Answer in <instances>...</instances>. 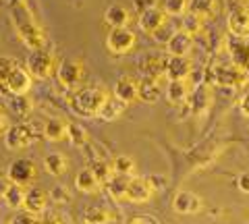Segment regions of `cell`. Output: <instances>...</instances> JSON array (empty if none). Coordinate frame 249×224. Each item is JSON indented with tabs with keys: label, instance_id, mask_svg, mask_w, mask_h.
<instances>
[{
	"label": "cell",
	"instance_id": "39",
	"mask_svg": "<svg viewBox=\"0 0 249 224\" xmlns=\"http://www.w3.org/2000/svg\"><path fill=\"white\" fill-rule=\"evenodd\" d=\"M145 181L147 185L152 187V191H162L166 187V176H162V174H150V176H145Z\"/></svg>",
	"mask_w": 249,
	"mask_h": 224
},
{
	"label": "cell",
	"instance_id": "44",
	"mask_svg": "<svg viewBox=\"0 0 249 224\" xmlns=\"http://www.w3.org/2000/svg\"><path fill=\"white\" fill-rule=\"evenodd\" d=\"M127 224H160L156 218L152 216H133V218H129Z\"/></svg>",
	"mask_w": 249,
	"mask_h": 224
},
{
	"label": "cell",
	"instance_id": "35",
	"mask_svg": "<svg viewBox=\"0 0 249 224\" xmlns=\"http://www.w3.org/2000/svg\"><path fill=\"white\" fill-rule=\"evenodd\" d=\"M162 11L166 13V17H183L189 11V0H166Z\"/></svg>",
	"mask_w": 249,
	"mask_h": 224
},
{
	"label": "cell",
	"instance_id": "26",
	"mask_svg": "<svg viewBox=\"0 0 249 224\" xmlns=\"http://www.w3.org/2000/svg\"><path fill=\"white\" fill-rule=\"evenodd\" d=\"M75 187L81 193H88V195H93L102 189V183L96 179V174L91 172V168H83V171L77 172L75 176Z\"/></svg>",
	"mask_w": 249,
	"mask_h": 224
},
{
	"label": "cell",
	"instance_id": "47",
	"mask_svg": "<svg viewBox=\"0 0 249 224\" xmlns=\"http://www.w3.org/2000/svg\"><path fill=\"white\" fill-rule=\"evenodd\" d=\"M40 224H62L56 216H50V218H44V220H40Z\"/></svg>",
	"mask_w": 249,
	"mask_h": 224
},
{
	"label": "cell",
	"instance_id": "37",
	"mask_svg": "<svg viewBox=\"0 0 249 224\" xmlns=\"http://www.w3.org/2000/svg\"><path fill=\"white\" fill-rule=\"evenodd\" d=\"M185 17V21H183V25H181V29L183 32H187V34H191V35H196V32H199L201 29V21L199 17H196L193 13H187V15H183Z\"/></svg>",
	"mask_w": 249,
	"mask_h": 224
},
{
	"label": "cell",
	"instance_id": "28",
	"mask_svg": "<svg viewBox=\"0 0 249 224\" xmlns=\"http://www.w3.org/2000/svg\"><path fill=\"white\" fill-rule=\"evenodd\" d=\"M124 106L121 100H116L112 94H110V98L104 102V106H102V110H100V114H98V119L100 121H104V122H112V121H116L121 117V114L124 112Z\"/></svg>",
	"mask_w": 249,
	"mask_h": 224
},
{
	"label": "cell",
	"instance_id": "50",
	"mask_svg": "<svg viewBox=\"0 0 249 224\" xmlns=\"http://www.w3.org/2000/svg\"><path fill=\"white\" fill-rule=\"evenodd\" d=\"M245 224H249V222H245Z\"/></svg>",
	"mask_w": 249,
	"mask_h": 224
},
{
	"label": "cell",
	"instance_id": "42",
	"mask_svg": "<svg viewBox=\"0 0 249 224\" xmlns=\"http://www.w3.org/2000/svg\"><path fill=\"white\" fill-rule=\"evenodd\" d=\"M11 224H40V220L36 218V216H31V214H17L15 218L11 220Z\"/></svg>",
	"mask_w": 249,
	"mask_h": 224
},
{
	"label": "cell",
	"instance_id": "36",
	"mask_svg": "<svg viewBox=\"0 0 249 224\" xmlns=\"http://www.w3.org/2000/svg\"><path fill=\"white\" fill-rule=\"evenodd\" d=\"M31 108H34V104L27 100V96H17V98H11V110L17 114V117H27V114L31 112Z\"/></svg>",
	"mask_w": 249,
	"mask_h": 224
},
{
	"label": "cell",
	"instance_id": "34",
	"mask_svg": "<svg viewBox=\"0 0 249 224\" xmlns=\"http://www.w3.org/2000/svg\"><path fill=\"white\" fill-rule=\"evenodd\" d=\"M112 168H114V174L133 176V172H135V162H133V158H129V156H124V154H121V156H116L112 160Z\"/></svg>",
	"mask_w": 249,
	"mask_h": 224
},
{
	"label": "cell",
	"instance_id": "6",
	"mask_svg": "<svg viewBox=\"0 0 249 224\" xmlns=\"http://www.w3.org/2000/svg\"><path fill=\"white\" fill-rule=\"evenodd\" d=\"M6 176H9V181L13 185L29 187L37 176V166L31 158H17V160L11 162L9 168H6Z\"/></svg>",
	"mask_w": 249,
	"mask_h": 224
},
{
	"label": "cell",
	"instance_id": "1",
	"mask_svg": "<svg viewBox=\"0 0 249 224\" xmlns=\"http://www.w3.org/2000/svg\"><path fill=\"white\" fill-rule=\"evenodd\" d=\"M11 19H13V27L17 32L19 40L27 46V48L34 50H42L48 46V40H46L44 29L40 27V23L36 21L34 13H31L25 4H15L11 9Z\"/></svg>",
	"mask_w": 249,
	"mask_h": 224
},
{
	"label": "cell",
	"instance_id": "16",
	"mask_svg": "<svg viewBox=\"0 0 249 224\" xmlns=\"http://www.w3.org/2000/svg\"><path fill=\"white\" fill-rule=\"evenodd\" d=\"M193 73L189 56H168L166 60V79L168 81H189Z\"/></svg>",
	"mask_w": 249,
	"mask_h": 224
},
{
	"label": "cell",
	"instance_id": "30",
	"mask_svg": "<svg viewBox=\"0 0 249 224\" xmlns=\"http://www.w3.org/2000/svg\"><path fill=\"white\" fill-rule=\"evenodd\" d=\"M177 32H181V27L177 25L173 17H168V19H166V21L162 23V25H160V27L152 34V37H154V40L158 42V44H164V46H166V44L175 37V34H177Z\"/></svg>",
	"mask_w": 249,
	"mask_h": 224
},
{
	"label": "cell",
	"instance_id": "27",
	"mask_svg": "<svg viewBox=\"0 0 249 224\" xmlns=\"http://www.w3.org/2000/svg\"><path fill=\"white\" fill-rule=\"evenodd\" d=\"M187 13H193L201 21H208L218 13V0H189V11Z\"/></svg>",
	"mask_w": 249,
	"mask_h": 224
},
{
	"label": "cell",
	"instance_id": "18",
	"mask_svg": "<svg viewBox=\"0 0 249 224\" xmlns=\"http://www.w3.org/2000/svg\"><path fill=\"white\" fill-rule=\"evenodd\" d=\"M166 19H168V17H166V13L162 11V6H154V9H150V11L139 13L137 23H139V27H142V32H145V34L152 35Z\"/></svg>",
	"mask_w": 249,
	"mask_h": 224
},
{
	"label": "cell",
	"instance_id": "32",
	"mask_svg": "<svg viewBox=\"0 0 249 224\" xmlns=\"http://www.w3.org/2000/svg\"><path fill=\"white\" fill-rule=\"evenodd\" d=\"M91 172L96 174V179L106 185L108 181L114 176V168H112V162H108V160H93L91 162Z\"/></svg>",
	"mask_w": 249,
	"mask_h": 224
},
{
	"label": "cell",
	"instance_id": "31",
	"mask_svg": "<svg viewBox=\"0 0 249 224\" xmlns=\"http://www.w3.org/2000/svg\"><path fill=\"white\" fill-rule=\"evenodd\" d=\"M67 139L75 145V148H85V145L89 143V133L83 125H79V122H69Z\"/></svg>",
	"mask_w": 249,
	"mask_h": 224
},
{
	"label": "cell",
	"instance_id": "9",
	"mask_svg": "<svg viewBox=\"0 0 249 224\" xmlns=\"http://www.w3.org/2000/svg\"><path fill=\"white\" fill-rule=\"evenodd\" d=\"M135 44H137V35L131 32L129 27L110 29V34H108V37H106L108 52L119 54V56H123V54H129L131 50L135 48Z\"/></svg>",
	"mask_w": 249,
	"mask_h": 224
},
{
	"label": "cell",
	"instance_id": "4",
	"mask_svg": "<svg viewBox=\"0 0 249 224\" xmlns=\"http://www.w3.org/2000/svg\"><path fill=\"white\" fill-rule=\"evenodd\" d=\"M31 75L27 73V69H23L17 65L9 71L4 77H0V96H9V98H17V96H27L31 89Z\"/></svg>",
	"mask_w": 249,
	"mask_h": 224
},
{
	"label": "cell",
	"instance_id": "33",
	"mask_svg": "<svg viewBox=\"0 0 249 224\" xmlns=\"http://www.w3.org/2000/svg\"><path fill=\"white\" fill-rule=\"evenodd\" d=\"M4 204L13 207V210H17V207H23V202H25V187H19V185H13L6 189L4 193Z\"/></svg>",
	"mask_w": 249,
	"mask_h": 224
},
{
	"label": "cell",
	"instance_id": "13",
	"mask_svg": "<svg viewBox=\"0 0 249 224\" xmlns=\"http://www.w3.org/2000/svg\"><path fill=\"white\" fill-rule=\"evenodd\" d=\"M173 207L177 214H183V216H193V214H199L201 207H204V199H201L197 193L193 191H178L175 199H173Z\"/></svg>",
	"mask_w": 249,
	"mask_h": 224
},
{
	"label": "cell",
	"instance_id": "48",
	"mask_svg": "<svg viewBox=\"0 0 249 224\" xmlns=\"http://www.w3.org/2000/svg\"><path fill=\"white\" fill-rule=\"evenodd\" d=\"M0 224H11V222H0Z\"/></svg>",
	"mask_w": 249,
	"mask_h": 224
},
{
	"label": "cell",
	"instance_id": "14",
	"mask_svg": "<svg viewBox=\"0 0 249 224\" xmlns=\"http://www.w3.org/2000/svg\"><path fill=\"white\" fill-rule=\"evenodd\" d=\"M50 204V191L44 187H29L25 189V202H23V210L27 214L36 216L42 214Z\"/></svg>",
	"mask_w": 249,
	"mask_h": 224
},
{
	"label": "cell",
	"instance_id": "11",
	"mask_svg": "<svg viewBox=\"0 0 249 224\" xmlns=\"http://www.w3.org/2000/svg\"><path fill=\"white\" fill-rule=\"evenodd\" d=\"M214 77H216V83L222 86V87H241L249 79L247 73L235 63L218 67L214 71Z\"/></svg>",
	"mask_w": 249,
	"mask_h": 224
},
{
	"label": "cell",
	"instance_id": "41",
	"mask_svg": "<svg viewBox=\"0 0 249 224\" xmlns=\"http://www.w3.org/2000/svg\"><path fill=\"white\" fill-rule=\"evenodd\" d=\"M154 6H158V0H133V9L137 13H143V11H150Z\"/></svg>",
	"mask_w": 249,
	"mask_h": 224
},
{
	"label": "cell",
	"instance_id": "23",
	"mask_svg": "<svg viewBox=\"0 0 249 224\" xmlns=\"http://www.w3.org/2000/svg\"><path fill=\"white\" fill-rule=\"evenodd\" d=\"M42 166H44V171L48 172L50 176H62L67 172V168H69V160H67L65 154L50 152V154H46V156H44Z\"/></svg>",
	"mask_w": 249,
	"mask_h": 224
},
{
	"label": "cell",
	"instance_id": "17",
	"mask_svg": "<svg viewBox=\"0 0 249 224\" xmlns=\"http://www.w3.org/2000/svg\"><path fill=\"white\" fill-rule=\"evenodd\" d=\"M214 102V91L210 86H206V83H201V86H196L191 89V94H189V106H191V110L196 112V114H201V112H206L210 106H212Z\"/></svg>",
	"mask_w": 249,
	"mask_h": 224
},
{
	"label": "cell",
	"instance_id": "49",
	"mask_svg": "<svg viewBox=\"0 0 249 224\" xmlns=\"http://www.w3.org/2000/svg\"><path fill=\"white\" fill-rule=\"evenodd\" d=\"M243 2H245V4H247V2H249V0H243Z\"/></svg>",
	"mask_w": 249,
	"mask_h": 224
},
{
	"label": "cell",
	"instance_id": "24",
	"mask_svg": "<svg viewBox=\"0 0 249 224\" xmlns=\"http://www.w3.org/2000/svg\"><path fill=\"white\" fill-rule=\"evenodd\" d=\"M104 21L110 25V29L127 27L129 21H131V13H129L127 6H123V4H110L104 11Z\"/></svg>",
	"mask_w": 249,
	"mask_h": 224
},
{
	"label": "cell",
	"instance_id": "3",
	"mask_svg": "<svg viewBox=\"0 0 249 224\" xmlns=\"http://www.w3.org/2000/svg\"><path fill=\"white\" fill-rule=\"evenodd\" d=\"M56 56H54L52 50H48V46L42 50H34L27 56V73L31 75V79H50V77L56 75Z\"/></svg>",
	"mask_w": 249,
	"mask_h": 224
},
{
	"label": "cell",
	"instance_id": "38",
	"mask_svg": "<svg viewBox=\"0 0 249 224\" xmlns=\"http://www.w3.org/2000/svg\"><path fill=\"white\" fill-rule=\"evenodd\" d=\"M69 199H71V195H69L67 187H62V185H58V187H54L50 191V202L54 204H67Z\"/></svg>",
	"mask_w": 249,
	"mask_h": 224
},
{
	"label": "cell",
	"instance_id": "21",
	"mask_svg": "<svg viewBox=\"0 0 249 224\" xmlns=\"http://www.w3.org/2000/svg\"><path fill=\"white\" fill-rule=\"evenodd\" d=\"M189 94H191V86L189 81H168L166 87H164V96L170 104L175 106H181L189 100Z\"/></svg>",
	"mask_w": 249,
	"mask_h": 224
},
{
	"label": "cell",
	"instance_id": "12",
	"mask_svg": "<svg viewBox=\"0 0 249 224\" xmlns=\"http://www.w3.org/2000/svg\"><path fill=\"white\" fill-rule=\"evenodd\" d=\"M227 25H229V32L232 37H239V40L249 37V6L241 4L237 9H231Z\"/></svg>",
	"mask_w": 249,
	"mask_h": 224
},
{
	"label": "cell",
	"instance_id": "15",
	"mask_svg": "<svg viewBox=\"0 0 249 224\" xmlns=\"http://www.w3.org/2000/svg\"><path fill=\"white\" fill-rule=\"evenodd\" d=\"M152 195H154V191H152L150 185H147L145 176H131L129 185H127L124 202H129V204H145V202H150Z\"/></svg>",
	"mask_w": 249,
	"mask_h": 224
},
{
	"label": "cell",
	"instance_id": "19",
	"mask_svg": "<svg viewBox=\"0 0 249 224\" xmlns=\"http://www.w3.org/2000/svg\"><path fill=\"white\" fill-rule=\"evenodd\" d=\"M164 96V87H162L160 79H150V77H143L139 81V100L147 104H156L158 100Z\"/></svg>",
	"mask_w": 249,
	"mask_h": 224
},
{
	"label": "cell",
	"instance_id": "7",
	"mask_svg": "<svg viewBox=\"0 0 249 224\" xmlns=\"http://www.w3.org/2000/svg\"><path fill=\"white\" fill-rule=\"evenodd\" d=\"M166 60L168 54L162 52H143L137 60V69L142 71L143 77L150 79H166Z\"/></svg>",
	"mask_w": 249,
	"mask_h": 224
},
{
	"label": "cell",
	"instance_id": "29",
	"mask_svg": "<svg viewBox=\"0 0 249 224\" xmlns=\"http://www.w3.org/2000/svg\"><path fill=\"white\" fill-rule=\"evenodd\" d=\"M129 179L131 176H121V174H114L110 181H108L104 187L108 191L114 202H124V195H127V185H129Z\"/></svg>",
	"mask_w": 249,
	"mask_h": 224
},
{
	"label": "cell",
	"instance_id": "5",
	"mask_svg": "<svg viewBox=\"0 0 249 224\" xmlns=\"http://www.w3.org/2000/svg\"><path fill=\"white\" fill-rule=\"evenodd\" d=\"M56 79L62 87L67 89H79L85 79V65L79 58H65L58 63L56 69Z\"/></svg>",
	"mask_w": 249,
	"mask_h": 224
},
{
	"label": "cell",
	"instance_id": "40",
	"mask_svg": "<svg viewBox=\"0 0 249 224\" xmlns=\"http://www.w3.org/2000/svg\"><path fill=\"white\" fill-rule=\"evenodd\" d=\"M9 127H11V117H9V112H6V108L0 106V137L6 135Z\"/></svg>",
	"mask_w": 249,
	"mask_h": 224
},
{
	"label": "cell",
	"instance_id": "45",
	"mask_svg": "<svg viewBox=\"0 0 249 224\" xmlns=\"http://www.w3.org/2000/svg\"><path fill=\"white\" fill-rule=\"evenodd\" d=\"M11 187V181H9V176H6L4 172H0V197H4V193L6 189Z\"/></svg>",
	"mask_w": 249,
	"mask_h": 224
},
{
	"label": "cell",
	"instance_id": "10",
	"mask_svg": "<svg viewBox=\"0 0 249 224\" xmlns=\"http://www.w3.org/2000/svg\"><path fill=\"white\" fill-rule=\"evenodd\" d=\"M112 96L121 100L124 106L139 102V79H135L133 75H121L114 83Z\"/></svg>",
	"mask_w": 249,
	"mask_h": 224
},
{
	"label": "cell",
	"instance_id": "46",
	"mask_svg": "<svg viewBox=\"0 0 249 224\" xmlns=\"http://www.w3.org/2000/svg\"><path fill=\"white\" fill-rule=\"evenodd\" d=\"M239 108H241V112L245 114V117H249V91L241 98V102H239Z\"/></svg>",
	"mask_w": 249,
	"mask_h": 224
},
{
	"label": "cell",
	"instance_id": "22",
	"mask_svg": "<svg viewBox=\"0 0 249 224\" xmlns=\"http://www.w3.org/2000/svg\"><path fill=\"white\" fill-rule=\"evenodd\" d=\"M69 133V122H65L62 119H48L44 122V129H42V135L46 141H65Z\"/></svg>",
	"mask_w": 249,
	"mask_h": 224
},
{
	"label": "cell",
	"instance_id": "25",
	"mask_svg": "<svg viewBox=\"0 0 249 224\" xmlns=\"http://www.w3.org/2000/svg\"><path fill=\"white\" fill-rule=\"evenodd\" d=\"M114 220V212L108 206H88L83 210L85 224H110Z\"/></svg>",
	"mask_w": 249,
	"mask_h": 224
},
{
	"label": "cell",
	"instance_id": "20",
	"mask_svg": "<svg viewBox=\"0 0 249 224\" xmlns=\"http://www.w3.org/2000/svg\"><path fill=\"white\" fill-rule=\"evenodd\" d=\"M166 50H168V56H189V52L193 50V35L181 29L166 44Z\"/></svg>",
	"mask_w": 249,
	"mask_h": 224
},
{
	"label": "cell",
	"instance_id": "43",
	"mask_svg": "<svg viewBox=\"0 0 249 224\" xmlns=\"http://www.w3.org/2000/svg\"><path fill=\"white\" fill-rule=\"evenodd\" d=\"M237 187H239V191L249 193V171L241 172V174L237 176Z\"/></svg>",
	"mask_w": 249,
	"mask_h": 224
},
{
	"label": "cell",
	"instance_id": "2",
	"mask_svg": "<svg viewBox=\"0 0 249 224\" xmlns=\"http://www.w3.org/2000/svg\"><path fill=\"white\" fill-rule=\"evenodd\" d=\"M110 98V91L104 86H88L73 91L69 98V108L79 119H98L104 102Z\"/></svg>",
	"mask_w": 249,
	"mask_h": 224
},
{
	"label": "cell",
	"instance_id": "8",
	"mask_svg": "<svg viewBox=\"0 0 249 224\" xmlns=\"http://www.w3.org/2000/svg\"><path fill=\"white\" fill-rule=\"evenodd\" d=\"M34 141H36V129L31 127L29 122H17V125H11L9 131H6V135H4V145L11 152L25 150Z\"/></svg>",
	"mask_w": 249,
	"mask_h": 224
}]
</instances>
